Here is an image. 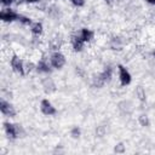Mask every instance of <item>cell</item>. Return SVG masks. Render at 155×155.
<instances>
[{
    "label": "cell",
    "mask_w": 155,
    "mask_h": 155,
    "mask_svg": "<svg viewBox=\"0 0 155 155\" xmlns=\"http://www.w3.org/2000/svg\"><path fill=\"white\" fill-rule=\"evenodd\" d=\"M10 64H11V68L15 73L19 74V75H24L25 74V62L18 57V56H13L10 61Z\"/></svg>",
    "instance_id": "obj_1"
},
{
    "label": "cell",
    "mask_w": 155,
    "mask_h": 155,
    "mask_svg": "<svg viewBox=\"0 0 155 155\" xmlns=\"http://www.w3.org/2000/svg\"><path fill=\"white\" fill-rule=\"evenodd\" d=\"M117 70H119V80H120V84L122 86L130 85L131 81H132V76H131L130 71L124 65H117Z\"/></svg>",
    "instance_id": "obj_2"
},
{
    "label": "cell",
    "mask_w": 155,
    "mask_h": 155,
    "mask_svg": "<svg viewBox=\"0 0 155 155\" xmlns=\"http://www.w3.org/2000/svg\"><path fill=\"white\" fill-rule=\"evenodd\" d=\"M50 63L53 68L56 69H61L64 64H65V57L61 53V52H54L51 54L50 57Z\"/></svg>",
    "instance_id": "obj_3"
},
{
    "label": "cell",
    "mask_w": 155,
    "mask_h": 155,
    "mask_svg": "<svg viewBox=\"0 0 155 155\" xmlns=\"http://www.w3.org/2000/svg\"><path fill=\"white\" fill-rule=\"evenodd\" d=\"M40 110H41V113L44 115H47V116L54 115L57 113V109L53 107V104L48 99H41V102H40Z\"/></svg>",
    "instance_id": "obj_4"
},
{
    "label": "cell",
    "mask_w": 155,
    "mask_h": 155,
    "mask_svg": "<svg viewBox=\"0 0 155 155\" xmlns=\"http://www.w3.org/2000/svg\"><path fill=\"white\" fill-rule=\"evenodd\" d=\"M0 109H1L2 115L7 116V117H13V116L16 115V109H15V107H13V105H12L10 102L5 101L4 98L1 99V103H0Z\"/></svg>",
    "instance_id": "obj_5"
},
{
    "label": "cell",
    "mask_w": 155,
    "mask_h": 155,
    "mask_svg": "<svg viewBox=\"0 0 155 155\" xmlns=\"http://www.w3.org/2000/svg\"><path fill=\"white\" fill-rule=\"evenodd\" d=\"M5 131H6V134L11 138V139H16L19 137V133H21V128L18 125H15V124H10V122H6L5 124Z\"/></svg>",
    "instance_id": "obj_6"
},
{
    "label": "cell",
    "mask_w": 155,
    "mask_h": 155,
    "mask_svg": "<svg viewBox=\"0 0 155 155\" xmlns=\"http://www.w3.org/2000/svg\"><path fill=\"white\" fill-rule=\"evenodd\" d=\"M0 17H1V19L5 21V22H12V21H15V19H19L21 16H18V15H17L13 10H11V8H5V10L1 11Z\"/></svg>",
    "instance_id": "obj_7"
},
{
    "label": "cell",
    "mask_w": 155,
    "mask_h": 155,
    "mask_svg": "<svg viewBox=\"0 0 155 155\" xmlns=\"http://www.w3.org/2000/svg\"><path fill=\"white\" fill-rule=\"evenodd\" d=\"M71 46H73V48L75 50V51H81L82 48H84V46H85V41L81 39V36L80 35H74L73 38H71Z\"/></svg>",
    "instance_id": "obj_8"
},
{
    "label": "cell",
    "mask_w": 155,
    "mask_h": 155,
    "mask_svg": "<svg viewBox=\"0 0 155 155\" xmlns=\"http://www.w3.org/2000/svg\"><path fill=\"white\" fill-rule=\"evenodd\" d=\"M79 35L81 36V39H82L85 42H88V41H91V40L93 39V36H94V33H93L91 29H87V28H82Z\"/></svg>",
    "instance_id": "obj_9"
},
{
    "label": "cell",
    "mask_w": 155,
    "mask_h": 155,
    "mask_svg": "<svg viewBox=\"0 0 155 155\" xmlns=\"http://www.w3.org/2000/svg\"><path fill=\"white\" fill-rule=\"evenodd\" d=\"M42 87H44L45 92H47V93H51V92H53L56 90V85L51 79H46L44 81V84H42Z\"/></svg>",
    "instance_id": "obj_10"
},
{
    "label": "cell",
    "mask_w": 155,
    "mask_h": 155,
    "mask_svg": "<svg viewBox=\"0 0 155 155\" xmlns=\"http://www.w3.org/2000/svg\"><path fill=\"white\" fill-rule=\"evenodd\" d=\"M30 31L33 35H40L42 33V24L39 23V22H35V23H31L30 24Z\"/></svg>",
    "instance_id": "obj_11"
},
{
    "label": "cell",
    "mask_w": 155,
    "mask_h": 155,
    "mask_svg": "<svg viewBox=\"0 0 155 155\" xmlns=\"http://www.w3.org/2000/svg\"><path fill=\"white\" fill-rule=\"evenodd\" d=\"M134 92H136V96L139 101H145V90L142 86H138Z\"/></svg>",
    "instance_id": "obj_12"
},
{
    "label": "cell",
    "mask_w": 155,
    "mask_h": 155,
    "mask_svg": "<svg viewBox=\"0 0 155 155\" xmlns=\"http://www.w3.org/2000/svg\"><path fill=\"white\" fill-rule=\"evenodd\" d=\"M138 122H139V125L140 126H144V127H147V126H149L150 125V120H149V117L147 116V115H140L139 117H138Z\"/></svg>",
    "instance_id": "obj_13"
},
{
    "label": "cell",
    "mask_w": 155,
    "mask_h": 155,
    "mask_svg": "<svg viewBox=\"0 0 155 155\" xmlns=\"http://www.w3.org/2000/svg\"><path fill=\"white\" fill-rule=\"evenodd\" d=\"M105 132H107V128H105L104 126H98L97 130H96V134H97L98 137H103V136L105 134Z\"/></svg>",
    "instance_id": "obj_14"
},
{
    "label": "cell",
    "mask_w": 155,
    "mask_h": 155,
    "mask_svg": "<svg viewBox=\"0 0 155 155\" xmlns=\"http://www.w3.org/2000/svg\"><path fill=\"white\" fill-rule=\"evenodd\" d=\"M114 150H115V153H119V154H121V153H124V151H125V145H124L122 143H119L117 145H115Z\"/></svg>",
    "instance_id": "obj_15"
},
{
    "label": "cell",
    "mask_w": 155,
    "mask_h": 155,
    "mask_svg": "<svg viewBox=\"0 0 155 155\" xmlns=\"http://www.w3.org/2000/svg\"><path fill=\"white\" fill-rule=\"evenodd\" d=\"M80 133H81V131H80V128H79V127H74V128L71 130V136H73L74 138L79 137V136H80Z\"/></svg>",
    "instance_id": "obj_16"
},
{
    "label": "cell",
    "mask_w": 155,
    "mask_h": 155,
    "mask_svg": "<svg viewBox=\"0 0 155 155\" xmlns=\"http://www.w3.org/2000/svg\"><path fill=\"white\" fill-rule=\"evenodd\" d=\"M70 2L73 4V5H75V6H82L84 4H85V1L84 0H70Z\"/></svg>",
    "instance_id": "obj_17"
},
{
    "label": "cell",
    "mask_w": 155,
    "mask_h": 155,
    "mask_svg": "<svg viewBox=\"0 0 155 155\" xmlns=\"http://www.w3.org/2000/svg\"><path fill=\"white\" fill-rule=\"evenodd\" d=\"M149 4H153V5H155V0H147Z\"/></svg>",
    "instance_id": "obj_18"
},
{
    "label": "cell",
    "mask_w": 155,
    "mask_h": 155,
    "mask_svg": "<svg viewBox=\"0 0 155 155\" xmlns=\"http://www.w3.org/2000/svg\"><path fill=\"white\" fill-rule=\"evenodd\" d=\"M27 2H36V1H39V0H25Z\"/></svg>",
    "instance_id": "obj_19"
},
{
    "label": "cell",
    "mask_w": 155,
    "mask_h": 155,
    "mask_svg": "<svg viewBox=\"0 0 155 155\" xmlns=\"http://www.w3.org/2000/svg\"><path fill=\"white\" fill-rule=\"evenodd\" d=\"M153 54H154V56H155V51H154V52H153Z\"/></svg>",
    "instance_id": "obj_20"
}]
</instances>
